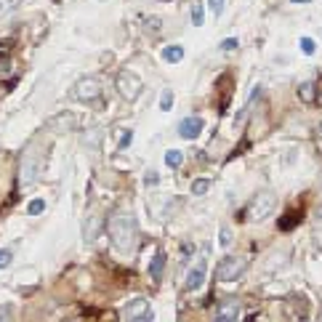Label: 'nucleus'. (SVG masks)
Returning a JSON list of instances; mask_svg holds the SVG:
<instances>
[{
    "label": "nucleus",
    "instance_id": "nucleus-1",
    "mask_svg": "<svg viewBox=\"0 0 322 322\" xmlns=\"http://www.w3.org/2000/svg\"><path fill=\"white\" fill-rule=\"evenodd\" d=\"M107 234H109L114 250L131 253L133 245H136V234H139V226H136L133 213H128V211L112 213L109 221H107Z\"/></svg>",
    "mask_w": 322,
    "mask_h": 322
},
{
    "label": "nucleus",
    "instance_id": "nucleus-2",
    "mask_svg": "<svg viewBox=\"0 0 322 322\" xmlns=\"http://www.w3.org/2000/svg\"><path fill=\"white\" fill-rule=\"evenodd\" d=\"M274 208H277V195H274L272 189H261L250 197L245 216H248V221H264L274 213Z\"/></svg>",
    "mask_w": 322,
    "mask_h": 322
},
{
    "label": "nucleus",
    "instance_id": "nucleus-3",
    "mask_svg": "<svg viewBox=\"0 0 322 322\" xmlns=\"http://www.w3.org/2000/svg\"><path fill=\"white\" fill-rule=\"evenodd\" d=\"M70 96L75 99V102H86V104H91V102H102V99H107V96H104V86H102V80H96V78H83V80H78V83L72 86Z\"/></svg>",
    "mask_w": 322,
    "mask_h": 322
},
{
    "label": "nucleus",
    "instance_id": "nucleus-4",
    "mask_svg": "<svg viewBox=\"0 0 322 322\" xmlns=\"http://www.w3.org/2000/svg\"><path fill=\"white\" fill-rule=\"evenodd\" d=\"M114 88H117V94L125 99V102H136L139 94L144 91V83H141L139 75H133L131 70H120L117 80H114Z\"/></svg>",
    "mask_w": 322,
    "mask_h": 322
},
{
    "label": "nucleus",
    "instance_id": "nucleus-5",
    "mask_svg": "<svg viewBox=\"0 0 322 322\" xmlns=\"http://www.w3.org/2000/svg\"><path fill=\"white\" fill-rule=\"evenodd\" d=\"M245 269H248V258L226 256V258H221V264L216 266V280L218 282H234V280L242 277Z\"/></svg>",
    "mask_w": 322,
    "mask_h": 322
},
{
    "label": "nucleus",
    "instance_id": "nucleus-6",
    "mask_svg": "<svg viewBox=\"0 0 322 322\" xmlns=\"http://www.w3.org/2000/svg\"><path fill=\"white\" fill-rule=\"evenodd\" d=\"M120 317L128 322H149V320H155V314H152V306L147 298H133V301H128L122 306Z\"/></svg>",
    "mask_w": 322,
    "mask_h": 322
},
{
    "label": "nucleus",
    "instance_id": "nucleus-7",
    "mask_svg": "<svg viewBox=\"0 0 322 322\" xmlns=\"http://www.w3.org/2000/svg\"><path fill=\"white\" fill-rule=\"evenodd\" d=\"M203 131H205V120L197 117V114H192V117H184V120L179 122V136H181V139L195 141V139H200Z\"/></svg>",
    "mask_w": 322,
    "mask_h": 322
},
{
    "label": "nucleus",
    "instance_id": "nucleus-8",
    "mask_svg": "<svg viewBox=\"0 0 322 322\" xmlns=\"http://www.w3.org/2000/svg\"><path fill=\"white\" fill-rule=\"evenodd\" d=\"M37 173H40V165H35L32 160H29V152L24 155V160H21L19 165V179H21V187H32V181L37 179Z\"/></svg>",
    "mask_w": 322,
    "mask_h": 322
},
{
    "label": "nucleus",
    "instance_id": "nucleus-9",
    "mask_svg": "<svg viewBox=\"0 0 322 322\" xmlns=\"http://www.w3.org/2000/svg\"><path fill=\"white\" fill-rule=\"evenodd\" d=\"M102 226H104V221L99 216H88L86 224H83V242H94L102 234Z\"/></svg>",
    "mask_w": 322,
    "mask_h": 322
},
{
    "label": "nucleus",
    "instance_id": "nucleus-10",
    "mask_svg": "<svg viewBox=\"0 0 322 322\" xmlns=\"http://www.w3.org/2000/svg\"><path fill=\"white\" fill-rule=\"evenodd\" d=\"M205 274H208V264L200 261L195 266V269L189 272V277H187V288L189 290H200L203 288V282H205Z\"/></svg>",
    "mask_w": 322,
    "mask_h": 322
},
{
    "label": "nucleus",
    "instance_id": "nucleus-11",
    "mask_svg": "<svg viewBox=\"0 0 322 322\" xmlns=\"http://www.w3.org/2000/svg\"><path fill=\"white\" fill-rule=\"evenodd\" d=\"M147 272H149L152 282H160V280H163V272H165V253H163V250H157L155 256H152Z\"/></svg>",
    "mask_w": 322,
    "mask_h": 322
},
{
    "label": "nucleus",
    "instance_id": "nucleus-12",
    "mask_svg": "<svg viewBox=\"0 0 322 322\" xmlns=\"http://www.w3.org/2000/svg\"><path fill=\"white\" fill-rule=\"evenodd\" d=\"M240 317V301H226L218 306L216 312V322H229V320H237Z\"/></svg>",
    "mask_w": 322,
    "mask_h": 322
},
{
    "label": "nucleus",
    "instance_id": "nucleus-13",
    "mask_svg": "<svg viewBox=\"0 0 322 322\" xmlns=\"http://www.w3.org/2000/svg\"><path fill=\"white\" fill-rule=\"evenodd\" d=\"M298 99L306 102V104H314L317 102V86H314V83H301V86H298Z\"/></svg>",
    "mask_w": 322,
    "mask_h": 322
},
{
    "label": "nucleus",
    "instance_id": "nucleus-14",
    "mask_svg": "<svg viewBox=\"0 0 322 322\" xmlns=\"http://www.w3.org/2000/svg\"><path fill=\"white\" fill-rule=\"evenodd\" d=\"M163 59L168 61V64H179V61L184 59V48L181 45H168V48H163Z\"/></svg>",
    "mask_w": 322,
    "mask_h": 322
},
{
    "label": "nucleus",
    "instance_id": "nucleus-15",
    "mask_svg": "<svg viewBox=\"0 0 322 322\" xmlns=\"http://www.w3.org/2000/svg\"><path fill=\"white\" fill-rule=\"evenodd\" d=\"M192 24H195V27L205 24V5H203V0H195V3H192Z\"/></svg>",
    "mask_w": 322,
    "mask_h": 322
},
{
    "label": "nucleus",
    "instance_id": "nucleus-16",
    "mask_svg": "<svg viewBox=\"0 0 322 322\" xmlns=\"http://www.w3.org/2000/svg\"><path fill=\"white\" fill-rule=\"evenodd\" d=\"M19 5H21V0H0V21L8 19L13 11H19Z\"/></svg>",
    "mask_w": 322,
    "mask_h": 322
},
{
    "label": "nucleus",
    "instance_id": "nucleus-17",
    "mask_svg": "<svg viewBox=\"0 0 322 322\" xmlns=\"http://www.w3.org/2000/svg\"><path fill=\"white\" fill-rule=\"evenodd\" d=\"M208 189H211V179H195V181H192V187H189V192L195 197L208 195Z\"/></svg>",
    "mask_w": 322,
    "mask_h": 322
},
{
    "label": "nucleus",
    "instance_id": "nucleus-18",
    "mask_svg": "<svg viewBox=\"0 0 322 322\" xmlns=\"http://www.w3.org/2000/svg\"><path fill=\"white\" fill-rule=\"evenodd\" d=\"M181 163H184V155L179 149H168L165 152V165L168 168H181Z\"/></svg>",
    "mask_w": 322,
    "mask_h": 322
},
{
    "label": "nucleus",
    "instance_id": "nucleus-19",
    "mask_svg": "<svg viewBox=\"0 0 322 322\" xmlns=\"http://www.w3.org/2000/svg\"><path fill=\"white\" fill-rule=\"evenodd\" d=\"M160 109L163 112H171L173 109V91H163V94H160Z\"/></svg>",
    "mask_w": 322,
    "mask_h": 322
},
{
    "label": "nucleus",
    "instance_id": "nucleus-20",
    "mask_svg": "<svg viewBox=\"0 0 322 322\" xmlns=\"http://www.w3.org/2000/svg\"><path fill=\"white\" fill-rule=\"evenodd\" d=\"M43 211H45V203H43V200H32V203L27 205V213H29V216H40Z\"/></svg>",
    "mask_w": 322,
    "mask_h": 322
},
{
    "label": "nucleus",
    "instance_id": "nucleus-21",
    "mask_svg": "<svg viewBox=\"0 0 322 322\" xmlns=\"http://www.w3.org/2000/svg\"><path fill=\"white\" fill-rule=\"evenodd\" d=\"M224 3L226 0H208V8H211L213 16H221V13H224Z\"/></svg>",
    "mask_w": 322,
    "mask_h": 322
},
{
    "label": "nucleus",
    "instance_id": "nucleus-22",
    "mask_svg": "<svg viewBox=\"0 0 322 322\" xmlns=\"http://www.w3.org/2000/svg\"><path fill=\"white\" fill-rule=\"evenodd\" d=\"M160 27H163V21H160L157 16H147V19H144V29H149V32H157Z\"/></svg>",
    "mask_w": 322,
    "mask_h": 322
},
{
    "label": "nucleus",
    "instance_id": "nucleus-23",
    "mask_svg": "<svg viewBox=\"0 0 322 322\" xmlns=\"http://www.w3.org/2000/svg\"><path fill=\"white\" fill-rule=\"evenodd\" d=\"M131 141H133V131H122L117 147H120V149H128V147H131Z\"/></svg>",
    "mask_w": 322,
    "mask_h": 322
},
{
    "label": "nucleus",
    "instance_id": "nucleus-24",
    "mask_svg": "<svg viewBox=\"0 0 322 322\" xmlns=\"http://www.w3.org/2000/svg\"><path fill=\"white\" fill-rule=\"evenodd\" d=\"M314 48H317V45H314V40H312V37H301V51L306 53V56H312V53H314Z\"/></svg>",
    "mask_w": 322,
    "mask_h": 322
},
{
    "label": "nucleus",
    "instance_id": "nucleus-25",
    "mask_svg": "<svg viewBox=\"0 0 322 322\" xmlns=\"http://www.w3.org/2000/svg\"><path fill=\"white\" fill-rule=\"evenodd\" d=\"M11 72V59L5 53H0V75H8Z\"/></svg>",
    "mask_w": 322,
    "mask_h": 322
},
{
    "label": "nucleus",
    "instance_id": "nucleus-26",
    "mask_svg": "<svg viewBox=\"0 0 322 322\" xmlns=\"http://www.w3.org/2000/svg\"><path fill=\"white\" fill-rule=\"evenodd\" d=\"M11 261H13V253L11 250H0V269H5Z\"/></svg>",
    "mask_w": 322,
    "mask_h": 322
},
{
    "label": "nucleus",
    "instance_id": "nucleus-27",
    "mask_svg": "<svg viewBox=\"0 0 322 322\" xmlns=\"http://www.w3.org/2000/svg\"><path fill=\"white\" fill-rule=\"evenodd\" d=\"M157 181H160V176H157L155 171H147V173H144V184H147V187H155Z\"/></svg>",
    "mask_w": 322,
    "mask_h": 322
},
{
    "label": "nucleus",
    "instance_id": "nucleus-28",
    "mask_svg": "<svg viewBox=\"0 0 322 322\" xmlns=\"http://www.w3.org/2000/svg\"><path fill=\"white\" fill-rule=\"evenodd\" d=\"M221 245H224V248H229V245H232V232H229V229H221Z\"/></svg>",
    "mask_w": 322,
    "mask_h": 322
},
{
    "label": "nucleus",
    "instance_id": "nucleus-29",
    "mask_svg": "<svg viewBox=\"0 0 322 322\" xmlns=\"http://www.w3.org/2000/svg\"><path fill=\"white\" fill-rule=\"evenodd\" d=\"M237 45H240V43H237V37H229V40L221 43V51H234Z\"/></svg>",
    "mask_w": 322,
    "mask_h": 322
},
{
    "label": "nucleus",
    "instance_id": "nucleus-30",
    "mask_svg": "<svg viewBox=\"0 0 322 322\" xmlns=\"http://www.w3.org/2000/svg\"><path fill=\"white\" fill-rule=\"evenodd\" d=\"M11 312H13V306H11V304H5V306H0V320H11V317H13V314H11Z\"/></svg>",
    "mask_w": 322,
    "mask_h": 322
},
{
    "label": "nucleus",
    "instance_id": "nucleus-31",
    "mask_svg": "<svg viewBox=\"0 0 322 322\" xmlns=\"http://www.w3.org/2000/svg\"><path fill=\"white\" fill-rule=\"evenodd\" d=\"M296 221H298V216H290V218L285 216V218L280 221V229H282V232H288V229H290V224H296Z\"/></svg>",
    "mask_w": 322,
    "mask_h": 322
},
{
    "label": "nucleus",
    "instance_id": "nucleus-32",
    "mask_svg": "<svg viewBox=\"0 0 322 322\" xmlns=\"http://www.w3.org/2000/svg\"><path fill=\"white\" fill-rule=\"evenodd\" d=\"M314 136H317V139H322V122L317 125V131H314Z\"/></svg>",
    "mask_w": 322,
    "mask_h": 322
},
{
    "label": "nucleus",
    "instance_id": "nucleus-33",
    "mask_svg": "<svg viewBox=\"0 0 322 322\" xmlns=\"http://www.w3.org/2000/svg\"><path fill=\"white\" fill-rule=\"evenodd\" d=\"M290 3H312V0H290Z\"/></svg>",
    "mask_w": 322,
    "mask_h": 322
},
{
    "label": "nucleus",
    "instance_id": "nucleus-34",
    "mask_svg": "<svg viewBox=\"0 0 322 322\" xmlns=\"http://www.w3.org/2000/svg\"><path fill=\"white\" fill-rule=\"evenodd\" d=\"M320 94H322V78H320Z\"/></svg>",
    "mask_w": 322,
    "mask_h": 322
}]
</instances>
